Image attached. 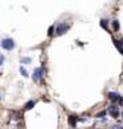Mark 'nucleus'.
Returning a JSON list of instances; mask_svg holds the SVG:
<instances>
[{
    "mask_svg": "<svg viewBox=\"0 0 123 129\" xmlns=\"http://www.w3.org/2000/svg\"><path fill=\"white\" fill-rule=\"evenodd\" d=\"M2 47L4 48V50H12V48L15 47V42L14 39L11 38H6L2 40Z\"/></svg>",
    "mask_w": 123,
    "mask_h": 129,
    "instance_id": "obj_1",
    "label": "nucleus"
},
{
    "mask_svg": "<svg viewBox=\"0 0 123 129\" xmlns=\"http://www.w3.org/2000/svg\"><path fill=\"white\" fill-rule=\"evenodd\" d=\"M70 28V24H66V23H59L58 26H56V28H55V32H56V35L58 36H60V35H63L64 32L67 31Z\"/></svg>",
    "mask_w": 123,
    "mask_h": 129,
    "instance_id": "obj_2",
    "label": "nucleus"
},
{
    "mask_svg": "<svg viewBox=\"0 0 123 129\" xmlns=\"http://www.w3.org/2000/svg\"><path fill=\"white\" fill-rule=\"evenodd\" d=\"M42 74H43V70H42V67H36L34 70V75H32V78H34V81L36 82V81H39L42 78Z\"/></svg>",
    "mask_w": 123,
    "mask_h": 129,
    "instance_id": "obj_3",
    "label": "nucleus"
},
{
    "mask_svg": "<svg viewBox=\"0 0 123 129\" xmlns=\"http://www.w3.org/2000/svg\"><path fill=\"white\" fill-rule=\"evenodd\" d=\"M108 113H110V116H112L114 118H116V117L119 116V109L115 106V105H111V106L108 108Z\"/></svg>",
    "mask_w": 123,
    "mask_h": 129,
    "instance_id": "obj_4",
    "label": "nucleus"
},
{
    "mask_svg": "<svg viewBox=\"0 0 123 129\" xmlns=\"http://www.w3.org/2000/svg\"><path fill=\"white\" fill-rule=\"evenodd\" d=\"M112 42H114V44H115V47H116L118 50H119V52H120V54L123 55V39H122V40H116V39H114Z\"/></svg>",
    "mask_w": 123,
    "mask_h": 129,
    "instance_id": "obj_5",
    "label": "nucleus"
},
{
    "mask_svg": "<svg viewBox=\"0 0 123 129\" xmlns=\"http://www.w3.org/2000/svg\"><path fill=\"white\" fill-rule=\"evenodd\" d=\"M79 120H80V118H78L76 116H70V117H68V124L71 125V126L75 128V126H76V122H78Z\"/></svg>",
    "mask_w": 123,
    "mask_h": 129,
    "instance_id": "obj_6",
    "label": "nucleus"
},
{
    "mask_svg": "<svg viewBox=\"0 0 123 129\" xmlns=\"http://www.w3.org/2000/svg\"><path fill=\"white\" fill-rule=\"evenodd\" d=\"M107 97H108V100L112 101V102H116L119 100V94H116V93H114V91H110L108 94H107Z\"/></svg>",
    "mask_w": 123,
    "mask_h": 129,
    "instance_id": "obj_7",
    "label": "nucleus"
},
{
    "mask_svg": "<svg viewBox=\"0 0 123 129\" xmlns=\"http://www.w3.org/2000/svg\"><path fill=\"white\" fill-rule=\"evenodd\" d=\"M34 106H35V101H28V102L24 105V109L26 110H31Z\"/></svg>",
    "mask_w": 123,
    "mask_h": 129,
    "instance_id": "obj_8",
    "label": "nucleus"
},
{
    "mask_svg": "<svg viewBox=\"0 0 123 129\" xmlns=\"http://www.w3.org/2000/svg\"><path fill=\"white\" fill-rule=\"evenodd\" d=\"M100 27L104 28V30H108V24H107V20L106 19H102L100 20Z\"/></svg>",
    "mask_w": 123,
    "mask_h": 129,
    "instance_id": "obj_9",
    "label": "nucleus"
},
{
    "mask_svg": "<svg viewBox=\"0 0 123 129\" xmlns=\"http://www.w3.org/2000/svg\"><path fill=\"white\" fill-rule=\"evenodd\" d=\"M112 28H114V31H118L119 28H120V24H119L118 20H114L112 22Z\"/></svg>",
    "mask_w": 123,
    "mask_h": 129,
    "instance_id": "obj_10",
    "label": "nucleus"
},
{
    "mask_svg": "<svg viewBox=\"0 0 123 129\" xmlns=\"http://www.w3.org/2000/svg\"><path fill=\"white\" fill-rule=\"evenodd\" d=\"M20 74L23 75V77H28V73H27V70H26V69L24 67H20Z\"/></svg>",
    "mask_w": 123,
    "mask_h": 129,
    "instance_id": "obj_11",
    "label": "nucleus"
},
{
    "mask_svg": "<svg viewBox=\"0 0 123 129\" xmlns=\"http://www.w3.org/2000/svg\"><path fill=\"white\" fill-rule=\"evenodd\" d=\"M54 30H55L54 26H51V27L48 28V36H52V35H54Z\"/></svg>",
    "mask_w": 123,
    "mask_h": 129,
    "instance_id": "obj_12",
    "label": "nucleus"
},
{
    "mask_svg": "<svg viewBox=\"0 0 123 129\" xmlns=\"http://www.w3.org/2000/svg\"><path fill=\"white\" fill-rule=\"evenodd\" d=\"M22 62H26V63H30V62H31V59H30V58H24V59H22Z\"/></svg>",
    "mask_w": 123,
    "mask_h": 129,
    "instance_id": "obj_13",
    "label": "nucleus"
},
{
    "mask_svg": "<svg viewBox=\"0 0 123 129\" xmlns=\"http://www.w3.org/2000/svg\"><path fill=\"white\" fill-rule=\"evenodd\" d=\"M104 114H106V112H100V113H98V114H96V117H103Z\"/></svg>",
    "mask_w": 123,
    "mask_h": 129,
    "instance_id": "obj_14",
    "label": "nucleus"
},
{
    "mask_svg": "<svg viewBox=\"0 0 123 129\" xmlns=\"http://www.w3.org/2000/svg\"><path fill=\"white\" fill-rule=\"evenodd\" d=\"M3 62H4V56H3V55H0V66L3 64Z\"/></svg>",
    "mask_w": 123,
    "mask_h": 129,
    "instance_id": "obj_15",
    "label": "nucleus"
},
{
    "mask_svg": "<svg viewBox=\"0 0 123 129\" xmlns=\"http://www.w3.org/2000/svg\"><path fill=\"white\" fill-rule=\"evenodd\" d=\"M118 102L120 104V105H123V97H120V95H119V100H118Z\"/></svg>",
    "mask_w": 123,
    "mask_h": 129,
    "instance_id": "obj_16",
    "label": "nucleus"
},
{
    "mask_svg": "<svg viewBox=\"0 0 123 129\" xmlns=\"http://www.w3.org/2000/svg\"><path fill=\"white\" fill-rule=\"evenodd\" d=\"M111 129H123V128H122V126H118V125H115V126H112Z\"/></svg>",
    "mask_w": 123,
    "mask_h": 129,
    "instance_id": "obj_17",
    "label": "nucleus"
}]
</instances>
